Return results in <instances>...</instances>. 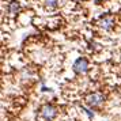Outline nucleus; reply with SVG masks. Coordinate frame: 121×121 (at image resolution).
Here are the masks:
<instances>
[{"mask_svg":"<svg viewBox=\"0 0 121 121\" xmlns=\"http://www.w3.org/2000/svg\"><path fill=\"white\" fill-rule=\"evenodd\" d=\"M104 101H105V95L102 93H93L86 97V104L90 108H99L104 104Z\"/></svg>","mask_w":121,"mask_h":121,"instance_id":"f257e3e1","label":"nucleus"},{"mask_svg":"<svg viewBox=\"0 0 121 121\" xmlns=\"http://www.w3.org/2000/svg\"><path fill=\"white\" fill-rule=\"evenodd\" d=\"M41 116H42V118L45 121H52V120H55V117L57 116V109L53 105L45 104L41 108Z\"/></svg>","mask_w":121,"mask_h":121,"instance_id":"f03ea898","label":"nucleus"},{"mask_svg":"<svg viewBox=\"0 0 121 121\" xmlns=\"http://www.w3.org/2000/svg\"><path fill=\"white\" fill-rule=\"evenodd\" d=\"M72 68H73V71L76 72V73H80V75L84 73V72H87V69H88L87 59H84V57H79V59L73 63Z\"/></svg>","mask_w":121,"mask_h":121,"instance_id":"7ed1b4c3","label":"nucleus"},{"mask_svg":"<svg viewBox=\"0 0 121 121\" xmlns=\"http://www.w3.org/2000/svg\"><path fill=\"white\" fill-rule=\"evenodd\" d=\"M99 26L104 30H112L113 26H114V19L112 17H105L99 21Z\"/></svg>","mask_w":121,"mask_h":121,"instance_id":"20e7f679","label":"nucleus"},{"mask_svg":"<svg viewBox=\"0 0 121 121\" xmlns=\"http://www.w3.org/2000/svg\"><path fill=\"white\" fill-rule=\"evenodd\" d=\"M18 11H19V3L18 1H11L10 6H8V12L11 15H15Z\"/></svg>","mask_w":121,"mask_h":121,"instance_id":"39448f33","label":"nucleus"},{"mask_svg":"<svg viewBox=\"0 0 121 121\" xmlns=\"http://www.w3.org/2000/svg\"><path fill=\"white\" fill-rule=\"evenodd\" d=\"M45 6H46V8H49V10H53V8H56L57 7V4H59V0H44Z\"/></svg>","mask_w":121,"mask_h":121,"instance_id":"423d86ee","label":"nucleus"},{"mask_svg":"<svg viewBox=\"0 0 121 121\" xmlns=\"http://www.w3.org/2000/svg\"><path fill=\"white\" fill-rule=\"evenodd\" d=\"M120 60H121V56H120Z\"/></svg>","mask_w":121,"mask_h":121,"instance_id":"0eeeda50","label":"nucleus"}]
</instances>
